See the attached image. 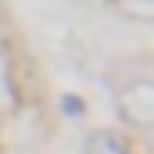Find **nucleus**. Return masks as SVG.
<instances>
[{
	"instance_id": "1",
	"label": "nucleus",
	"mask_w": 154,
	"mask_h": 154,
	"mask_svg": "<svg viewBox=\"0 0 154 154\" xmlns=\"http://www.w3.org/2000/svg\"><path fill=\"white\" fill-rule=\"evenodd\" d=\"M118 108L133 125L151 129L154 125V82L151 79H136V82L122 86L118 90Z\"/></svg>"
},
{
	"instance_id": "2",
	"label": "nucleus",
	"mask_w": 154,
	"mask_h": 154,
	"mask_svg": "<svg viewBox=\"0 0 154 154\" xmlns=\"http://www.w3.org/2000/svg\"><path fill=\"white\" fill-rule=\"evenodd\" d=\"M86 154H129V151H125V143H122L118 136L104 133V136H93V140H90V151Z\"/></svg>"
}]
</instances>
